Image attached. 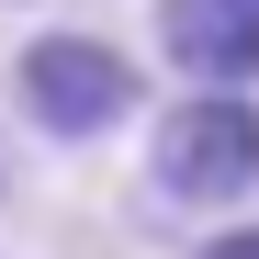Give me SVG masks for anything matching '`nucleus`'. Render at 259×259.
<instances>
[{"label":"nucleus","mask_w":259,"mask_h":259,"mask_svg":"<svg viewBox=\"0 0 259 259\" xmlns=\"http://www.w3.org/2000/svg\"><path fill=\"white\" fill-rule=\"evenodd\" d=\"M0 203H12V136H0Z\"/></svg>","instance_id":"39448f33"},{"label":"nucleus","mask_w":259,"mask_h":259,"mask_svg":"<svg viewBox=\"0 0 259 259\" xmlns=\"http://www.w3.org/2000/svg\"><path fill=\"white\" fill-rule=\"evenodd\" d=\"M203 259H259V226H214V237H203Z\"/></svg>","instance_id":"20e7f679"},{"label":"nucleus","mask_w":259,"mask_h":259,"mask_svg":"<svg viewBox=\"0 0 259 259\" xmlns=\"http://www.w3.org/2000/svg\"><path fill=\"white\" fill-rule=\"evenodd\" d=\"M136 102H147V68L113 34H23V57H12V113L46 147H102L136 124Z\"/></svg>","instance_id":"f257e3e1"},{"label":"nucleus","mask_w":259,"mask_h":259,"mask_svg":"<svg viewBox=\"0 0 259 259\" xmlns=\"http://www.w3.org/2000/svg\"><path fill=\"white\" fill-rule=\"evenodd\" d=\"M158 57L192 91H248L259 79V0H158Z\"/></svg>","instance_id":"7ed1b4c3"},{"label":"nucleus","mask_w":259,"mask_h":259,"mask_svg":"<svg viewBox=\"0 0 259 259\" xmlns=\"http://www.w3.org/2000/svg\"><path fill=\"white\" fill-rule=\"evenodd\" d=\"M147 181L169 214H226L259 192V102L248 91H181L147 136Z\"/></svg>","instance_id":"f03ea898"}]
</instances>
